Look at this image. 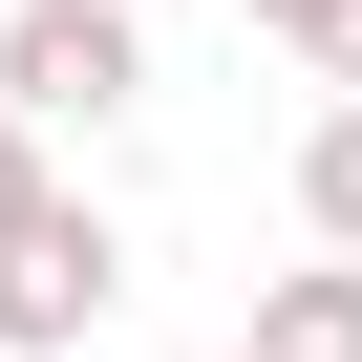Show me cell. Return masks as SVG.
Returning <instances> with one entry per match:
<instances>
[{
  "label": "cell",
  "instance_id": "cell-4",
  "mask_svg": "<svg viewBox=\"0 0 362 362\" xmlns=\"http://www.w3.org/2000/svg\"><path fill=\"white\" fill-rule=\"evenodd\" d=\"M298 235L362 256V86H320V128H298Z\"/></svg>",
  "mask_w": 362,
  "mask_h": 362
},
{
  "label": "cell",
  "instance_id": "cell-1",
  "mask_svg": "<svg viewBox=\"0 0 362 362\" xmlns=\"http://www.w3.org/2000/svg\"><path fill=\"white\" fill-rule=\"evenodd\" d=\"M0 107H22L43 149L64 128H128L149 107V22L128 0H0Z\"/></svg>",
  "mask_w": 362,
  "mask_h": 362
},
{
  "label": "cell",
  "instance_id": "cell-3",
  "mask_svg": "<svg viewBox=\"0 0 362 362\" xmlns=\"http://www.w3.org/2000/svg\"><path fill=\"white\" fill-rule=\"evenodd\" d=\"M214 362H362V256H298V277H256V320H235Z\"/></svg>",
  "mask_w": 362,
  "mask_h": 362
},
{
  "label": "cell",
  "instance_id": "cell-5",
  "mask_svg": "<svg viewBox=\"0 0 362 362\" xmlns=\"http://www.w3.org/2000/svg\"><path fill=\"white\" fill-rule=\"evenodd\" d=\"M235 22H256V43H298V64H320V43H341V0H235Z\"/></svg>",
  "mask_w": 362,
  "mask_h": 362
},
{
  "label": "cell",
  "instance_id": "cell-7",
  "mask_svg": "<svg viewBox=\"0 0 362 362\" xmlns=\"http://www.w3.org/2000/svg\"><path fill=\"white\" fill-rule=\"evenodd\" d=\"M320 86H362V0H341V43H320Z\"/></svg>",
  "mask_w": 362,
  "mask_h": 362
},
{
  "label": "cell",
  "instance_id": "cell-8",
  "mask_svg": "<svg viewBox=\"0 0 362 362\" xmlns=\"http://www.w3.org/2000/svg\"><path fill=\"white\" fill-rule=\"evenodd\" d=\"M170 362H192V341H170Z\"/></svg>",
  "mask_w": 362,
  "mask_h": 362
},
{
  "label": "cell",
  "instance_id": "cell-6",
  "mask_svg": "<svg viewBox=\"0 0 362 362\" xmlns=\"http://www.w3.org/2000/svg\"><path fill=\"white\" fill-rule=\"evenodd\" d=\"M22 192H43V128H22V107H0V214H22Z\"/></svg>",
  "mask_w": 362,
  "mask_h": 362
},
{
  "label": "cell",
  "instance_id": "cell-2",
  "mask_svg": "<svg viewBox=\"0 0 362 362\" xmlns=\"http://www.w3.org/2000/svg\"><path fill=\"white\" fill-rule=\"evenodd\" d=\"M107 298H128V235H107V192H64V170H43V192L0 214V362H64Z\"/></svg>",
  "mask_w": 362,
  "mask_h": 362
}]
</instances>
